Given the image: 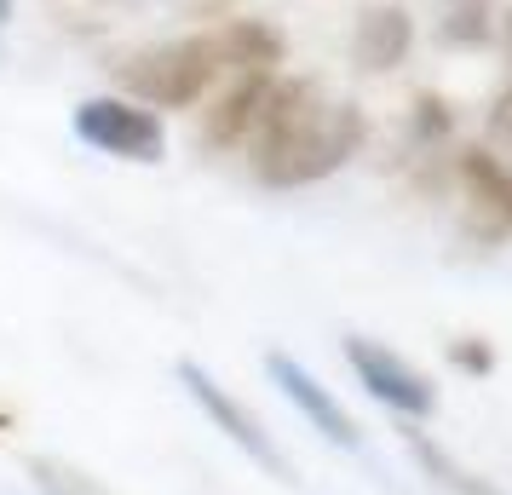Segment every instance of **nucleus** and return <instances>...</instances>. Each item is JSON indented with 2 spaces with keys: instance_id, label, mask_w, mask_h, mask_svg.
<instances>
[{
  "instance_id": "nucleus-1",
  "label": "nucleus",
  "mask_w": 512,
  "mask_h": 495,
  "mask_svg": "<svg viewBox=\"0 0 512 495\" xmlns=\"http://www.w3.org/2000/svg\"><path fill=\"white\" fill-rule=\"evenodd\" d=\"M369 139V121L357 104L346 98H323L317 81H271L265 98V116H259L254 139H248V162L254 179L271 190H305L323 185L328 173L363 150Z\"/></svg>"
},
{
  "instance_id": "nucleus-16",
  "label": "nucleus",
  "mask_w": 512,
  "mask_h": 495,
  "mask_svg": "<svg viewBox=\"0 0 512 495\" xmlns=\"http://www.w3.org/2000/svg\"><path fill=\"white\" fill-rule=\"evenodd\" d=\"M484 127H489V144H507V150H512V81L501 87V93H495V104H489Z\"/></svg>"
},
{
  "instance_id": "nucleus-12",
  "label": "nucleus",
  "mask_w": 512,
  "mask_h": 495,
  "mask_svg": "<svg viewBox=\"0 0 512 495\" xmlns=\"http://www.w3.org/2000/svg\"><path fill=\"white\" fill-rule=\"evenodd\" d=\"M495 0H438V18H432V29H438L443 47H489L495 41Z\"/></svg>"
},
{
  "instance_id": "nucleus-9",
  "label": "nucleus",
  "mask_w": 512,
  "mask_h": 495,
  "mask_svg": "<svg viewBox=\"0 0 512 495\" xmlns=\"http://www.w3.org/2000/svg\"><path fill=\"white\" fill-rule=\"evenodd\" d=\"M409 52H415V18H409V6H397V0L363 6V18L351 29V64L369 75H386Z\"/></svg>"
},
{
  "instance_id": "nucleus-7",
  "label": "nucleus",
  "mask_w": 512,
  "mask_h": 495,
  "mask_svg": "<svg viewBox=\"0 0 512 495\" xmlns=\"http://www.w3.org/2000/svg\"><path fill=\"white\" fill-rule=\"evenodd\" d=\"M265 375L277 380V392L294 403V409H300V415L317 426V432H323L328 444H340V449H357V444H363V432H357V421H351V409L334 398V392H328V386L311 375V369H305L300 357L265 352Z\"/></svg>"
},
{
  "instance_id": "nucleus-5",
  "label": "nucleus",
  "mask_w": 512,
  "mask_h": 495,
  "mask_svg": "<svg viewBox=\"0 0 512 495\" xmlns=\"http://www.w3.org/2000/svg\"><path fill=\"white\" fill-rule=\"evenodd\" d=\"M346 363L357 386L374 403H386L392 415H403V421H432L438 415V386L420 375L409 357H397L392 346H380L369 334H346Z\"/></svg>"
},
{
  "instance_id": "nucleus-6",
  "label": "nucleus",
  "mask_w": 512,
  "mask_h": 495,
  "mask_svg": "<svg viewBox=\"0 0 512 495\" xmlns=\"http://www.w3.org/2000/svg\"><path fill=\"white\" fill-rule=\"evenodd\" d=\"M455 173H461L466 219H472L478 242H507L512 236V162L495 156L489 144H472V150H461Z\"/></svg>"
},
{
  "instance_id": "nucleus-18",
  "label": "nucleus",
  "mask_w": 512,
  "mask_h": 495,
  "mask_svg": "<svg viewBox=\"0 0 512 495\" xmlns=\"http://www.w3.org/2000/svg\"><path fill=\"white\" fill-rule=\"evenodd\" d=\"M12 6H18V0H0V29L12 24Z\"/></svg>"
},
{
  "instance_id": "nucleus-3",
  "label": "nucleus",
  "mask_w": 512,
  "mask_h": 495,
  "mask_svg": "<svg viewBox=\"0 0 512 495\" xmlns=\"http://www.w3.org/2000/svg\"><path fill=\"white\" fill-rule=\"evenodd\" d=\"M75 139L93 144L98 156H116V162H162L167 156V127L156 110H144L139 98H121V93H98L75 104Z\"/></svg>"
},
{
  "instance_id": "nucleus-10",
  "label": "nucleus",
  "mask_w": 512,
  "mask_h": 495,
  "mask_svg": "<svg viewBox=\"0 0 512 495\" xmlns=\"http://www.w3.org/2000/svg\"><path fill=\"white\" fill-rule=\"evenodd\" d=\"M213 47H219L225 81L231 75H277L282 58H288L282 29L265 24V18H231V24H219L213 29Z\"/></svg>"
},
{
  "instance_id": "nucleus-14",
  "label": "nucleus",
  "mask_w": 512,
  "mask_h": 495,
  "mask_svg": "<svg viewBox=\"0 0 512 495\" xmlns=\"http://www.w3.org/2000/svg\"><path fill=\"white\" fill-rule=\"evenodd\" d=\"M409 127H415V139H420V144H443L449 133H455V110H449L438 93H420V98H415V116H409Z\"/></svg>"
},
{
  "instance_id": "nucleus-8",
  "label": "nucleus",
  "mask_w": 512,
  "mask_h": 495,
  "mask_svg": "<svg viewBox=\"0 0 512 495\" xmlns=\"http://www.w3.org/2000/svg\"><path fill=\"white\" fill-rule=\"evenodd\" d=\"M271 81H277V75H231L225 93L202 110V144H208V150H248L259 116H265Z\"/></svg>"
},
{
  "instance_id": "nucleus-13",
  "label": "nucleus",
  "mask_w": 512,
  "mask_h": 495,
  "mask_svg": "<svg viewBox=\"0 0 512 495\" xmlns=\"http://www.w3.org/2000/svg\"><path fill=\"white\" fill-rule=\"evenodd\" d=\"M29 478H35V495H116L104 478L81 472L64 455H29Z\"/></svg>"
},
{
  "instance_id": "nucleus-4",
  "label": "nucleus",
  "mask_w": 512,
  "mask_h": 495,
  "mask_svg": "<svg viewBox=\"0 0 512 495\" xmlns=\"http://www.w3.org/2000/svg\"><path fill=\"white\" fill-rule=\"evenodd\" d=\"M173 375H179V386L190 392V403H196V409H202V415H208V421L219 426V432H225V438H231V444L242 449L259 472H271V478H282V484H294V467H288V455L277 449V438L265 432V421L236 398L231 386H219L213 369H202L196 357H179V369H173Z\"/></svg>"
},
{
  "instance_id": "nucleus-2",
  "label": "nucleus",
  "mask_w": 512,
  "mask_h": 495,
  "mask_svg": "<svg viewBox=\"0 0 512 495\" xmlns=\"http://www.w3.org/2000/svg\"><path fill=\"white\" fill-rule=\"evenodd\" d=\"M225 81V64H219V47L208 35H179V41H156V47L133 52L116 64V87L121 98H139L144 110H190L202 104Z\"/></svg>"
},
{
  "instance_id": "nucleus-11",
  "label": "nucleus",
  "mask_w": 512,
  "mask_h": 495,
  "mask_svg": "<svg viewBox=\"0 0 512 495\" xmlns=\"http://www.w3.org/2000/svg\"><path fill=\"white\" fill-rule=\"evenodd\" d=\"M403 444H409V455H415V467L432 478V490H443V495H501L484 472L461 467V461H455L438 438H426V432H415V426L403 432Z\"/></svg>"
},
{
  "instance_id": "nucleus-17",
  "label": "nucleus",
  "mask_w": 512,
  "mask_h": 495,
  "mask_svg": "<svg viewBox=\"0 0 512 495\" xmlns=\"http://www.w3.org/2000/svg\"><path fill=\"white\" fill-rule=\"evenodd\" d=\"M495 41H501V58L512 64V6L501 12V18H495Z\"/></svg>"
},
{
  "instance_id": "nucleus-19",
  "label": "nucleus",
  "mask_w": 512,
  "mask_h": 495,
  "mask_svg": "<svg viewBox=\"0 0 512 495\" xmlns=\"http://www.w3.org/2000/svg\"><path fill=\"white\" fill-rule=\"evenodd\" d=\"M104 6H139V0H104Z\"/></svg>"
},
{
  "instance_id": "nucleus-15",
  "label": "nucleus",
  "mask_w": 512,
  "mask_h": 495,
  "mask_svg": "<svg viewBox=\"0 0 512 495\" xmlns=\"http://www.w3.org/2000/svg\"><path fill=\"white\" fill-rule=\"evenodd\" d=\"M449 363L466 369V375H489V369H495V352H489L484 340H455V346H449Z\"/></svg>"
}]
</instances>
